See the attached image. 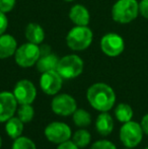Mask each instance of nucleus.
I'll return each mask as SVG.
<instances>
[{"mask_svg":"<svg viewBox=\"0 0 148 149\" xmlns=\"http://www.w3.org/2000/svg\"><path fill=\"white\" fill-rule=\"evenodd\" d=\"M12 149H37V147L34 141L31 140L30 138L20 136V137L14 139Z\"/></svg>","mask_w":148,"mask_h":149,"instance_id":"nucleus-23","label":"nucleus"},{"mask_svg":"<svg viewBox=\"0 0 148 149\" xmlns=\"http://www.w3.org/2000/svg\"><path fill=\"white\" fill-rule=\"evenodd\" d=\"M17 42L11 35L3 33L0 36V59H7L15 54Z\"/></svg>","mask_w":148,"mask_h":149,"instance_id":"nucleus-14","label":"nucleus"},{"mask_svg":"<svg viewBox=\"0 0 148 149\" xmlns=\"http://www.w3.org/2000/svg\"><path fill=\"white\" fill-rule=\"evenodd\" d=\"M45 136L50 142L55 144H61L68 141L71 137V129L65 123L53 122L45 128Z\"/></svg>","mask_w":148,"mask_h":149,"instance_id":"nucleus-8","label":"nucleus"},{"mask_svg":"<svg viewBox=\"0 0 148 149\" xmlns=\"http://www.w3.org/2000/svg\"><path fill=\"white\" fill-rule=\"evenodd\" d=\"M95 129L101 136H109L114 129V121L108 112H101L95 122Z\"/></svg>","mask_w":148,"mask_h":149,"instance_id":"nucleus-15","label":"nucleus"},{"mask_svg":"<svg viewBox=\"0 0 148 149\" xmlns=\"http://www.w3.org/2000/svg\"><path fill=\"white\" fill-rule=\"evenodd\" d=\"M139 13L145 19H148V0H141L139 3Z\"/></svg>","mask_w":148,"mask_h":149,"instance_id":"nucleus-27","label":"nucleus"},{"mask_svg":"<svg viewBox=\"0 0 148 149\" xmlns=\"http://www.w3.org/2000/svg\"><path fill=\"white\" fill-rule=\"evenodd\" d=\"M40 53H41V55H46V54L52 53L51 48H50L49 46H47V45L41 46V47H40Z\"/></svg>","mask_w":148,"mask_h":149,"instance_id":"nucleus-30","label":"nucleus"},{"mask_svg":"<svg viewBox=\"0 0 148 149\" xmlns=\"http://www.w3.org/2000/svg\"><path fill=\"white\" fill-rule=\"evenodd\" d=\"M91 135L87 130L79 129L73 135V142L79 148H84L90 143Z\"/></svg>","mask_w":148,"mask_h":149,"instance_id":"nucleus-21","label":"nucleus"},{"mask_svg":"<svg viewBox=\"0 0 148 149\" xmlns=\"http://www.w3.org/2000/svg\"><path fill=\"white\" fill-rule=\"evenodd\" d=\"M57 149H79V147L73 141H69V140H68V141H65V142H63V143L59 144Z\"/></svg>","mask_w":148,"mask_h":149,"instance_id":"nucleus-28","label":"nucleus"},{"mask_svg":"<svg viewBox=\"0 0 148 149\" xmlns=\"http://www.w3.org/2000/svg\"><path fill=\"white\" fill-rule=\"evenodd\" d=\"M139 14L137 0H118L112 7V17L118 24H129Z\"/></svg>","mask_w":148,"mask_h":149,"instance_id":"nucleus-2","label":"nucleus"},{"mask_svg":"<svg viewBox=\"0 0 148 149\" xmlns=\"http://www.w3.org/2000/svg\"><path fill=\"white\" fill-rule=\"evenodd\" d=\"M69 18L75 26H87L90 22V14L85 6L75 4L69 10Z\"/></svg>","mask_w":148,"mask_h":149,"instance_id":"nucleus-13","label":"nucleus"},{"mask_svg":"<svg viewBox=\"0 0 148 149\" xmlns=\"http://www.w3.org/2000/svg\"><path fill=\"white\" fill-rule=\"evenodd\" d=\"M64 1H67V2H71V1H73V0H64Z\"/></svg>","mask_w":148,"mask_h":149,"instance_id":"nucleus-32","label":"nucleus"},{"mask_svg":"<svg viewBox=\"0 0 148 149\" xmlns=\"http://www.w3.org/2000/svg\"><path fill=\"white\" fill-rule=\"evenodd\" d=\"M90 149H117V147L109 140H99L91 145Z\"/></svg>","mask_w":148,"mask_h":149,"instance_id":"nucleus-24","label":"nucleus"},{"mask_svg":"<svg viewBox=\"0 0 148 149\" xmlns=\"http://www.w3.org/2000/svg\"><path fill=\"white\" fill-rule=\"evenodd\" d=\"M73 122L78 127H87L91 123V116L83 109H77L73 113Z\"/></svg>","mask_w":148,"mask_h":149,"instance_id":"nucleus-20","label":"nucleus"},{"mask_svg":"<svg viewBox=\"0 0 148 149\" xmlns=\"http://www.w3.org/2000/svg\"><path fill=\"white\" fill-rule=\"evenodd\" d=\"M16 0H0V11L8 13L14 8Z\"/></svg>","mask_w":148,"mask_h":149,"instance_id":"nucleus-25","label":"nucleus"},{"mask_svg":"<svg viewBox=\"0 0 148 149\" xmlns=\"http://www.w3.org/2000/svg\"><path fill=\"white\" fill-rule=\"evenodd\" d=\"M63 84V77L57 70L47 71L42 73L40 78V86L48 95H55L60 91Z\"/></svg>","mask_w":148,"mask_h":149,"instance_id":"nucleus-10","label":"nucleus"},{"mask_svg":"<svg viewBox=\"0 0 148 149\" xmlns=\"http://www.w3.org/2000/svg\"><path fill=\"white\" fill-rule=\"evenodd\" d=\"M143 139V130L137 122L129 121L124 123L120 130V140L126 147L134 148Z\"/></svg>","mask_w":148,"mask_h":149,"instance_id":"nucleus-6","label":"nucleus"},{"mask_svg":"<svg viewBox=\"0 0 148 149\" xmlns=\"http://www.w3.org/2000/svg\"><path fill=\"white\" fill-rule=\"evenodd\" d=\"M5 131L7 135L12 139L20 137L24 132V122L22 121L18 117H12L8 121H6Z\"/></svg>","mask_w":148,"mask_h":149,"instance_id":"nucleus-18","label":"nucleus"},{"mask_svg":"<svg viewBox=\"0 0 148 149\" xmlns=\"http://www.w3.org/2000/svg\"><path fill=\"white\" fill-rule=\"evenodd\" d=\"M52 111L58 116L67 117L73 115L77 110V104L74 97L67 93H61L53 98L51 104Z\"/></svg>","mask_w":148,"mask_h":149,"instance_id":"nucleus-9","label":"nucleus"},{"mask_svg":"<svg viewBox=\"0 0 148 149\" xmlns=\"http://www.w3.org/2000/svg\"><path fill=\"white\" fill-rule=\"evenodd\" d=\"M24 35H26L28 42L35 44V45H40L45 40V31L39 24H36V22H31L26 26Z\"/></svg>","mask_w":148,"mask_h":149,"instance_id":"nucleus-16","label":"nucleus"},{"mask_svg":"<svg viewBox=\"0 0 148 149\" xmlns=\"http://www.w3.org/2000/svg\"><path fill=\"white\" fill-rule=\"evenodd\" d=\"M8 26V19L6 17V13L0 11V36L5 33Z\"/></svg>","mask_w":148,"mask_h":149,"instance_id":"nucleus-26","label":"nucleus"},{"mask_svg":"<svg viewBox=\"0 0 148 149\" xmlns=\"http://www.w3.org/2000/svg\"><path fill=\"white\" fill-rule=\"evenodd\" d=\"M1 144H2V140H1V137H0V148H1Z\"/></svg>","mask_w":148,"mask_h":149,"instance_id":"nucleus-31","label":"nucleus"},{"mask_svg":"<svg viewBox=\"0 0 148 149\" xmlns=\"http://www.w3.org/2000/svg\"><path fill=\"white\" fill-rule=\"evenodd\" d=\"M40 56H41V53H40L39 45H35L28 42V43L19 46L16 49L14 59L18 66L22 68H28V67L36 65Z\"/></svg>","mask_w":148,"mask_h":149,"instance_id":"nucleus-5","label":"nucleus"},{"mask_svg":"<svg viewBox=\"0 0 148 149\" xmlns=\"http://www.w3.org/2000/svg\"><path fill=\"white\" fill-rule=\"evenodd\" d=\"M88 102L93 109L99 112H108L114 107L116 94L110 85L103 82L92 84L86 92Z\"/></svg>","mask_w":148,"mask_h":149,"instance_id":"nucleus-1","label":"nucleus"},{"mask_svg":"<svg viewBox=\"0 0 148 149\" xmlns=\"http://www.w3.org/2000/svg\"><path fill=\"white\" fill-rule=\"evenodd\" d=\"M115 116L118 119V121L127 123L133 118V110L129 104L122 102V104H119L115 109Z\"/></svg>","mask_w":148,"mask_h":149,"instance_id":"nucleus-19","label":"nucleus"},{"mask_svg":"<svg viewBox=\"0 0 148 149\" xmlns=\"http://www.w3.org/2000/svg\"><path fill=\"white\" fill-rule=\"evenodd\" d=\"M35 116L34 108L32 107V104H20V108L17 110V117L22 120L24 123H28L33 120Z\"/></svg>","mask_w":148,"mask_h":149,"instance_id":"nucleus-22","label":"nucleus"},{"mask_svg":"<svg viewBox=\"0 0 148 149\" xmlns=\"http://www.w3.org/2000/svg\"><path fill=\"white\" fill-rule=\"evenodd\" d=\"M58 63H59V58L57 55L53 53L46 54V55H41L36 63L37 69L39 72L44 73L47 71L57 70Z\"/></svg>","mask_w":148,"mask_h":149,"instance_id":"nucleus-17","label":"nucleus"},{"mask_svg":"<svg viewBox=\"0 0 148 149\" xmlns=\"http://www.w3.org/2000/svg\"><path fill=\"white\" fill-rule=\"evenodd\" d=\"M17 104L13 92H0V123L8 121L14 116L17 109Z\"/></svg>","mask_w":148,"mask_h":149,"instance_id":"nucleus-12","label":"nucleus"},{"mask_svg":"<svg viewBox=\"0 0 148 149\" xmlns=\"http://www.w3.org/2000/svg\"><path fill=\"white\" fill-rule=\"evenodd\" d=\"M93 33L88 26H76L68 31L66 44L71 50L76 52L84 51L92 43Z\"/></svg>","mask_w":148,"mask_h":149,"instance_id":"nucleus-3","label":"nucleus"},{"mask_svg":"<svg viewBox=\"0 0 148 149\" xmlns=\"http://www.w3.org/2000/svg\"><path fill=\"white\" fill-rule=\"evenodd\" d=\"M13 94L19 104H32L36 100L37 89L32 81L22 79L15 84L13 88Z\"/></svg>","mask_w":148,"mask_h":149,"instance_id":"nucleus-11","label":"nucleus"},{"mask_svg":"<svg viewBox=\"0 0 148 149\" xmlns=\"http://www.w3.org/2000/svg\"><path fill=\"white\" fill-rule=\"evenodd\" d=\"M101 49L109 57H117L125 50L124 39L116 33H106L101 40Z\"/></svg>","mask_w":148,"mask_h":149,"instance_id":"nucleus-7","label":"nucleus"},{"mask_svg":"<svg viewBox=\"0 0 148 149\" xmlns=\"http://www.w3.org/2000/svg\"><path fill=\"white\" fill-rule=\"evenodd\" d=\"M145 149H148V147H147V148H145Z\"/></svg>","mask_w":148,"mask_h":149,"instance_id":"nucleus-34","label":"nucleus"},{"mask_svg":"<svg viewBox=\"0 0 148 149\" xmlns=\"http://www.w3.org/2000/svg\"><path fill=\"white\" fill-rule=\"evenodd\" d=\"M125 149H133V148H128V147H126V148H125Z\"/></svg>","mask_w":148,"mask_h":149,"instance_id":"nucleus-33","label":"nucleus"},{"mask_svg":"<svg viewBox=\"0 0 148 149\" xmlns=\"http://www.w3.org/2000/svg\"><path fill=\"white\" fill-rule=\"evenodd\" d=\"M83 67V60L78 55L70 54L59 59L57 72L63 77V79H73L82 73Z\"/></svg>","mask_w":148,"mask_h":149,"instance_id":"nucleus-4","label":"nucleus"},{"mask_svg":"<svg viewBox=\"0 0 148 149\" xmlns=\"http://www.w3.org/2000/svg\"><path fill=\"white\" fill-rule=\"evenodd\" d=\"M140 125L143 130V133H145L146 135H148V114H146L142 118V121H141Z\"/></svg>","mask_w":148,"mask_h":149,"instance_id":"nucleus-29","label":"nucleus"}]
</instances>
